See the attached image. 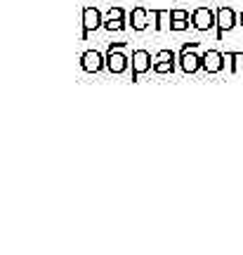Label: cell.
Masks as SVG:
<instances>
[{"instance_id":"obj_1","label":"cell","mask_w":243,"mask_h":255,"mask_svg":"<svg viewBox=\"0 0 243 255\" xmlns=\"http://www.w3.org/2000/svg\"><path fill=\"white\" fill-rule=\"evenodd\" d=\"M201 47L198 40H191V43H184L182 50L177 52V64H180V69L187 76H194L203 69V55H198L196 50Z\"/></svg>"},{"instance_id":"obj_2","label":"cell","mask_w":243,"mask_h":255,"mask_svg":"<svg viewBox=\"0 0 243 255\" xmlns=\"http://www.w3.org/2000/svg\"><path fill=\"white\" fill-rule=\"evenodd\" d=\"M125 47H127V43H109L104 55H107V71L111 76H121V73L127 71L130 59L125 55Z\"/></svg>"},{"instance_id":"obj_3","label":"cell","mask_w":243,"mask_h":255,"mask_svg":"<svg viewBox=\"0 0 243 255\" xmlns=\"http://www.w3.org/2000/svg\"><path fill=\"white\" fill-rule=\"evenodd\" d=\"M104 14L99 12V7H95V5H88V7H83L81 12V40H88V36H90L92 31H97V28H104Z\"/></svg>"},{"instance_id":"obj_4","label":"cell","mask_w":243,"mask_h":255,"mask_svg":"<svg viewBox=\"0 0 243 255\" xmlns=\"http://www.w3.org/2000/svg\"><path fill=\"white\" fill-rule=\"evenodd\" d=\"M130 62H132V83H137L146 71L153 69V57L149 50H144V47L132 50V59H130Z\"/></svg>"},{"instance_id":"obj_5","label":"cell","mask_w":243,"mask_h":255,"mask_svg":"<svg viewBox=\"0 0 243 255\" xmlns=\"http://www.w3.org/2000/svg\"><path fill=\"white\" fill-rule=\"evenodd\" d=\"M191 28L203 31V33L217 28V12L210 7H196L191 12Z\"/></svg>"},{"instance_id":"obj_6","label":"cell","mask_w":243,"mask_h":255,"mask_svg":"<svg viewBox=\"0 0 243 255\" xmlns=\"http://www.w3.org/2000/svg\"><path fill=\"white\" fill-rule=\"evenodd\" d=\"M217 40H222L225 33H229L234 26H239V14H236L234 7H229V5H222V7H217Z\"/></svg>"},{"instance_id":"obj_7","label":"cell","mask_w":243,"mask_h":255,"mask_svg":"<svg viewBox=\"0 0 243 255\" xmlns=\"http://www.w3.org/2000/svg\"><path fill=\"white\" fill-rule=\"evenodd\" d=\"M81 69L85 73H99L107 69V55H102L99 50H85L81 55Z\"/></svg>"},{"instance_id":"obj_8","label":"cell","mask_w":243,"mask_h":255,"mask_svg":"<svg viewBox=\"0 0 243 255\" xmlns=\"http://www.w3.org/2000/svg\"><path fill=\"white\" fill-rule=\"evenodd\" d=\"M225 69V55L220 52V50H206L203 52V69L201 71H206V73H220Z\"/></svg>"},{"instance_id":"obj_9","label":"cell","mask_w":243,"mask_h":255,"mask_svg":"<svg viewBox=\"0 0 243 255\" xmlns=\"http://www.w3.org/2000/svg\"><path fill=\"white\" fill-rule=\"evenodd\" d=\"M149 9L142 7V5H137V7L130 9V14H127V24L132 26V31H146L149 28Z\"/></svg>"},{"instance_id":"obj_10","label":"cell","mask_w":243,"mask_h":255,"mask_svg":"<svg viewBox=\"0 0 243 255\" xmlns=\"http://www.w3.org/2000/svg\"><path fill=\"white\" fill-rule=\"evenodd\" d=\"M225 66L232 73H243V52H227Z\"/></svg>"},{"instance_id":"obj_11","label":"cell","mask_w":243,"mask_h":255,"mask_svg":"<svg viewBox=\"0 0 243 255\" xmlns=\"http://www.w3.org/2000/svg\"><path fill=\"white\" fill-rule=\"evenodd\" d=\"M149 17H153V28L156 31H163L165 24H163V19L170 17V9H158V7H151L149 9Z\"/></svg>"},{"instance_id":"obj_12","label":"cell","mask_w":243,"mask_h":255,"mask_svg":"<svg viewBox=\"0 0 243 255\" xmlns=\"http://www.w3.org/2000/svg\"><path fill=\"white\" fill-rule=\"evenodd\" d=\"M130 26L127 21H116V19H104V31L109 33H118V31H125Z\"/></svg>"},{"instance_id":"obj_13","label":"cell","mask_w":243,"mask_h":255,"mask_svg":"<svg viewBox=\"0 0 243 255\" xmlns=\"http://www.w3.org/2000/svg\"><path fill=\"white\" fill-rule=\"evenodd\" d=\"M107 19H116V21H127V12L121 5H111L107 12Z\"/></svg>"},{"instance_id":"obj_14","label":"cell","mask_w":243,"mask_h":255,"mask_svg":"<svg viewBox=\"0 0 243 255\" xmlns=\"http://www.w3.org/2000/svg\"><path fill=\"white\" fill-rule=\"evenodd\" d=\"M170 21H191L189 9H170Z\"/></svg>"},{"instance_id":"obj_15","label":"cell","mask_w":243,"mask_h":255,"mask_svg":"<svg viewBox=\"0 0 243 255\" xmlns=\"http://www.w3.org/2000/svg\"><path fill=\"white\" fill-rule=\"evenodd\" d=\"M189 21H170V31H189Z\"/></svg>"},{"instance_id":"obj_16","label":"cell","mask_w":243,"mask_h":255,"mask_svg":"<svg viewBox=\"0 0 243 255\" xmlns=\"http://www.w3.org/2000/svg\"><path fill=\"white\" fill-rule=\"evenodd\" d=\"M239 24H243V12H241V14H239Z\"/></svg>"},{"instance_id":"obj_17","label":"cell","mask_w":243,"mask_h":255,"mask_svg":"<svg viewBox=\"0 0 243 255\" xmlns=\"http://www.w3.org/2000/svg\"><path fill=\"white\" fill-rule=\"evenodd\" d=\"M239 26H241V28H243V24H239Z\"/></svg>"}]
</instances>
